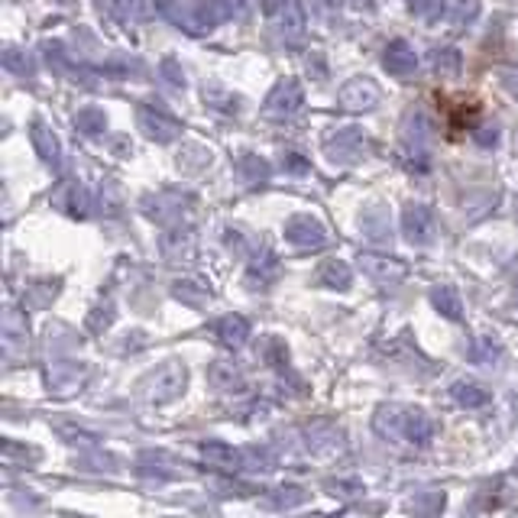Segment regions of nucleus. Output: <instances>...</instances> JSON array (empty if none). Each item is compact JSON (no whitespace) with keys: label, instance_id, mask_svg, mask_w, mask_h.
<instances>
[{"label":"nucleus","instance_id":"1","mask_svg":"<svg viewBox=\"0 0 518 518\" xmlns=\"http://www.w3.org/2000/svg\"><path fill=\"white\" fill-rule=\"evenodd\" d=\"M159 7L188 33H211L227 16H234L230 0H159Z\"/></svg>","mask_w":518,"mask_h":518},{"label":"nucleus","instance_id":"2","mask_svg":"<svg viewBox=\"0 0 518 518\" xmlns=\"http://www.w3.org/2000/svg\"><path fill=\"white\" fill-rule=\"evenodd\" d=\"M438 133V123L425 107H408L402 117V146L408 156V169L425 172L431 165V143Z\"/></svg>","mask_w":518,"mask_h":518},{"label":"nucleus","instance_id":"3","mask_svg":"<svg viewBox=\"0 0 518 518\" xmlns=\"http://www.w3.org/2000/svg\"><path fill=\"white\" fill-rule=\"evenodd\" d=\"M266 23L285 46H299L305 39V7L301 0H259Z\"/></svg>","mask_w":518,"mask_h":518},{"label":"nucleus","instance_id":"4","mask_svg":"<svg viewBox=\"0 0 518 518\" xmlns=\"http://www.w3.org/2000/svg\"><path fill=\"white\" fill-rule=\"evenodd\" d=\"M185 383H188V369H185L178 360H169V363H163L159 369H153L150 376L140 383V389H143V396L150 398V402L163 405V402H172V398L182 396Z\"/></svg>","mask_w":518,"mask_h":518},{"label":"nucleus","instance_id":"5","mask_svg":"<svg viewBox=\"0 0 518 518\" xmlns=\"http://www.w3.org/2000/svg\"><path fill=\"white\" fill-rule=\"evenodd\" d=\"M301 111H305V91H301V85L295 79L279 81L263 104V114L270 121H295Z\"/></svg>","mask_w":518,"mask_h":518},{"label":"nucleus","instance_id":"6","mask_svg":"<svg viewBox=\"0 0 518 518\" xmlns=\"http://www.w3.org/2000/svg\"><path fill=\"white\" fill-rule=\"evenodd\" d=\"M369 143L360 127H341L324 140V153L334 165H354L366 156Z\"/></svg>","mask_w":518,"mask_h":518},{"label":"nucleus","instance_id":"7","mask_svg":"<svg viewBox=\"0 0 518 518\" xmlns=\"http://www.w3.org/2000/svg\"><path fill=\"white\" fill-rule=\"evenodd\" d=\"M285 240L295 249H305V253H318L331 243L327 237V227L312 214H295V217L285 220Z\"/></svg>","mask_w":518,"mask_h":518},{"label":"nucleus","instance_id":"8","mask_svg":"<svg viewBox=\"0 0 518 518\" xmlns=\"http://www.w3.org/2000/svg\"><path fill=\"white\" fill-rule=\"evenodd\" d=\"M136 123H140L143 133L156 143H175L178 136H182V123H178L165 107H159V100L156 104L146 100V104L136 107Z\"/></svg>","mask_w":518,"mask_h":518},{"label":"nucleus","instance_id":"9","mask_svg":"<svg viewBox=\"0 0 518 518\" xmlns=\"http://www.w3.org/2000/svg\"><path fill=\"white\" fill-rule=\"evenodd\" d=\"M402 234L412 247H431L438 240V217L428 205H408L402 211Z\"/></svg>","mask_w":518,"mask_h":518},{"label":"nucleus","instance_id":"10","mask_svg":"<svg viewBox=\"0 0 518 518\" xmlns=\"http://www.w3.org/2000/svg\"><path fill=\"white\" fill-rule=\"evenodd\" d=\"M360 270H363V276L373 279V282L383 285V289L398 285L405 276H408V266H405L398 256H386V253H363Z\"/></svg>","mask_w":518,"mask_h":518},{"label":"nucleus","instance_id":"11","mask_svg":"<svg viewBox=\"0 0 518 518\" xmlns=\"http://www.w3.org/2000/svg\"><path fill=\"white\" fill-rule=\"evenodd\" d=\"M383 69L389 71V75H396V79L415 75V69H418V52H415V46L408 43V39H392L383 52Z\"/></svg>","mask_w":518,"mask_h":518},{"label":"nucleus","instance_id":"12","mask_svg":"<svg viewBox=\"0 0 518 518\" xmlns=\"http://www.w3.org/2000/svg\"><path fill=\"white\" fill-rule=\"evenodd\" d=\"M379 104V88L373 79H350L341 88V107L347 111H373Z\"/></svg>","mask_w":518,"mask_h":518},{"label":"nucleus","instance_id":"13","mask_svg":"<svg viewBox=\"0 0 518 518\" xmlns=\"http://www.w3.org/2000/svg\"><path fill=\"white\" fill-rule=\"evenodd\" d=\"M405 421H408V408L405 405H379L376 415H373V428L376 434H383L386 440H405Z\"/></svg>","mask_w":518,"mask_h":518},{"label":"nucleus","instance_id":"14","mask_svg":"<svg viewBox=\"0 0 518 518\" xmlns=\"http://www.w3.org/2000/svg\"><path fill=\"white\" fill-rule=\"evenodd\" d=\"M52 205L62 207V211L71 214V217H88V214H91V195H88L85 185L65 182V185H58V192L52 195Z\"/></svg>","mask_w":518,"mask_h":518},{"label":"nucleus","instance_id":"15","mask_svg":"<svg viewBox=\"0 0 518 518\" xmlns=\"http://www.w3.org/2000/svg\"><path fill=\"white\" fill-rule=\"evenodd\" d=\"M29 136H33V146H36V153L43 156V163L52 165L56 172H62V143H58L56 133H52L49 123L33 121V127H29Z\"/></svg>","mask_w":518,"mask_h":518},{"label":"nucleus","instance_id":"16","mask_svg":"<svg viewBox=\"0 0 518 518\" xmlns=\"http://www.w3.org/2000/svg\"><path fill=\"white\" fill-rule=\"evenodd\" d=\"M201 460L214 470H224V473H237V470H243V450H234L224 440H205L201 444Z\"/></svg>","mask_w":518,"mask_h":518},{"label":"nucleus","instance_id":"17","mask_svg":"<svg viewBox=\"0 0 518 518\" xmlns=\"http://www.w3.org/2000/svg\"><path fill=\"white\" fill-rule=\"evenodd\" d=\"M185 195L178 192H163L156 195V198H143V211H146V217L159 220V224H169V220H178L185 214Z\"/></svg>","mask_w":518,"mask_h":518},{"label":"nucleus","instance_id":"18","mask_svg":"<svg viewBox=\"0 0 518 518\" xmlns=\"http://www.w3.org/2000/svg\"><path fill=\"white\" fill-rule=\"evenodd\" d=\"M214 337L220 341V347L240 350L249 341V321L243 314H224V318L214 324Z\"/></svg>","mask_w":518,"mask_h":518},{"label":"nucleus","instance_id":"19","mask_svg":"<svg viewBox=\"0 0 518 518\" xmlns=\"http://www.w3.org/2000/svg\"><path fill=\"white\" fill-rule=\"evenodd\" d=\"M360 227L373 243H389V237H392L389 211H386L383 205H369L366 211L360 214Z\"/></svg>","mask_w":518,"mask_h":518},{"label":"nucleus","instance_id":"20","mask_svg":"<svg viewBox=\"0 0 518 518\" xmlns=\"http://www.w3.org/2000/svg\"><path fill=\"white\" fill-rule=\"evenodd\" d=\"M450 396H454V402L463 405V408H486V405L492 402V392L486 389L483 383H476V379H457V383L450 386Z\"/></svg>","mask_w":518,"mask_h":518},{"label":"nucleus","instance_id":"21","mask_svg":"<svg viewBox=\"0 0 518 518\" xmlns=\"http://www.w3.org/2000/svg\"><path fill=\"white\" fill-rule=\"evenodd\" d=\"M211 383H214V389H220V392H243V386H247V376H243V369L237 366V363H230V360H217V363H211Z\"/></svg>","mask_w":518,"mask_h":518},{"label":"nucleus","instance_id":"22","mask_svg":"<svg viewBox=\"0 0 518 518\" xmlns=\"http://www.w3.org/2000/svg\"><path fill=\"white\" fill-rule=\"evenodd\" d=\"M237 175H240L243 185L256 188V185H266V182H270L272 165L266 163L263 156H256V153H243V156L237 159Z\"/></svg>","mask_w":518,"mask_h":518},{"label":"nucleus","instance_id":"23","mask_svg":"<svg viewBox=\"0 0 518 518\" xmlns=\"http://www.w3.org/2000/svg\"><path fill=\"white\" fill-rule=\"evenodd\" d=\"M434 440V421L421 408H408V421H405V444L415 448H428Z\"/></svg>","mask_w":518,"mask_h":518},{"label":"nucleus","instance_id":"24","mask_svg":"<svg viewBox=\"0 0 518 518\" xmlns=\"http://www.w3.org/2000/svg\"><path fill=\"white\" fill-rule=\"evenodd\" d=\"M480 16V0H444L440 7V20L454 29H463Z\"/></svg>","mask_w":518,"mask_h":518},{"label":"nucleus","instance_id":"25","mask_svg":"<svg viewBox=\"0 0 518 518\" xmlns=\"http://www.w3.org/2000/svg\"><path fill=\"white\" fill-rule=\"evenodd\" d=\"M314 282L324 285V289H350V282H354V272H350V266L344 263V259H327V263H321V270L314 272Z\"/></svg>","mask_w":518,"mask_h":518},{"label":"nucleus","instance_id":"26","mask_svg":"<svg viewBox=\"0 0 518 518\" xmlns=\"http://www.w3.org/2000/svg\"><path fill=\"white\" fill-rule=\"evenodd\" d=\"M276 270H279V259L266 247H256L253 253H249V282H253V289H263V285L276 276Z\"/></svg>","mask_w":518,"mask_h":518},{"label":"nucleus","instance_id":"27","mask_svg":"<svg viewBox=\"0 0 518 518\" xmlns=\"http://www.w3.org/2000/svg\"><path fill=\"white\" fill-rule=\"evenodd\" d=\"M467 356H470V363H476V366H496V363L502 360V344H499L492 334H480L470 341Z\"/></svg>","mask_w":518,"mask_h":518},{"label":"nucleus","instance_id":"28","mask_svg":"<svg viewBox=\"0 0 518 518\" xmlns=\"http://www.w3.org/2000/svg\"><path fill=\"white\" fill-rule=\"evenodd\" d=\"M172 295L192 308H207V301H211V289H207L205 282H195V279H178V282H172Z\"/></svg>","mask_w":518,"mask_h":518},{"label":"nucleus","instance_id":"29","mask_svg":"<svg viewBox=\"0 0 518 518\" xmlns=\"http://www.w3.org/2000/svg\"><path fill=\"white\" fill-rule=\"evenodd\" d=\"M431 301L448 321H460L463 318V301H460V295H457L454 285H438V289L431 291Z\"/></svg>","mask_w":518,"mask_h":518},{"label":"nucleus","instance_id":"30","mask_svg":"<svg viewBox=\"0 0 518 518\" xmlns=\"http://www.w3.org/2000/svg\"><path fill=\"white\" fill-rule=\"evenodd\" d=\"M431 69L438 71L440 79H457L463 69V56L454 46H440V49L431 52Z\"/></svg>","mask_w":518,"mask_h":518},{"label":"nucleus","instance_id":"31","mask_svg":"<svg viewBox=\"0 0 518 518\" xmlns=\"http://www.w3.org/2000/svg\"><path fill=\"white\" fill-rule=\"evenodd\" d=\"M71 123H75V130L85 136H98L107 130V117L104 111H98V107H85V111H79V114L71 117Z\"/></svg>","mask_w":518,"mask_h":518},{"label":"nucleus","instance_id":"32","mask_svg":"<svg viewBox=\"0 0 518 518\" xmlns=\"http://www.w3.org/2000/svg\"><path fill=\"white\" fill-rule=\"evenodd\" d=\"M205 100L220 114H240V98L224 91V88H205Z\"/></svg>","mask_w":518,"mask_h":518},{"label":"nucleus","instance_id":"33","mask_svg":"<svg viewBox=\"0 0 518 518\" xmlns=\"http://www.w3.org/2000/svg\"><path fill=\"white\" fill-rule=\"evenodd\" d=\"M276 454H272L270 448H249L243 450V470H263V473H270V470H276Z\"/></svg>","mask_w":518,"mask_h":518},{"label":"nucleus","instance_id":"34","mask_svg":"<svg viewBox=\"0 0 518 518\" xmlns=\"http://www.w3.org/2000/svg\"><path fill=\"white\" fill-rule=\"evenodd\" d=\"M301 502H305V492L291 490V486H289V490H276L272 496L263 499L266 509H295V505H301Z\"/></svg>","mask_w":518,"mask_h":518},{"label":"nucleus","instance_id":"35","mask_svg":"<svg viewBox=\"0 0 518 518\" xmlns=\"http://www.w3.org/2000/svg\"><path fill=\"white\" fill-rule=\"evenodd\" d=\"M79 379H81V373H79V366H52V373H49V383L56 386V389H75L79 386Z\"/></svg>","mask_w":518,"mask_h":518},{"label":"nucleus","instance_id":"36","mask_svg":"<svg viewBox=\"0 0 518 518\" xmlns=\"http://www.w3.org/2000/svg\"><path fill=\"white\" fill-rule=\"evenodd\" d=\"M4 65H7L10 71H16V75H23V79H33V71H36V65H33V58L26 56V52H20V49H7L4 52Z\"/></svg>","mask_w":518,"mask_h":518},{"label":"nucleus","instance_id":"37","mask_svg":"<svg viewBox=\"0 0 518 518\" xmlns=\"http://www.w3.org/2000/svg\"><path fill=\"white\" fill-rule=\"evenodd\" d=\"M412 509H415V512H421V515H434V512L444 509V492H438V490L421 492V496H415V499H412Z\"/></svg>","mask_w":518,"mask_h":518},{"label":"nucleus","instance_id":"38","mask_svg":"<svg viewBox=\"0 0 518 518\" xmlns=\"http://www.w3.org/2000/svg\"><path fill=\"white\" fill-rule=\"evenodd\" d=\"M163 249L172 256V259H182V256H188V253H192V243H188V237H185V234H178V230H172V234H165Z\"/></svg>","mask_w":518,"mask_h":518},{"label":"nucleus","instance_id":"39","mask_svg":"<svg viewBox=\"0 0 518 518\" xmlns=\"http://www.w3.org/2000/svg\"><path fill=\"white\" fill-rule=\"evenodd\" d=\"M327 490H331V496H341V499H354L360 496V492H366L360 480H331Z\"/></svg>","mask_w":518,"mask_h":518},{"label":"nucleus","instance_id":"40","mask_svg":"<svg viewBox=\"0 0 518 518\" xmlns=\"http://www.w3.org/2000/svg\"><path fill=\"white\" fill-rule=\"evenodd\" d=\"M159 75H163V79H165V85H172V88H185V71L178 69L175 58H165V62L159 65Z\"/></svg>","mask_w":518,"mask_h":518},{"label":"nucleus","instance_id":"41","mask_svg":"<svg viewBox=\"0 0 518 518\" xmlns=\"http://www.w3.org/2000/svg\"><path fill=\"white\" fill-rule=\"evenodd\" d=\"M111 321H114V305H104V308L98 305L91 312V318H88V327H91V331H107Z\"/></svg>","mask_w":518,"mask_h":518},{"label":"nucleus","instance_id":"42","mask_svg":"<svg viewBox=\"0 0 518 518\" xmlns=\"http://www.w3.org/2000/svg\"><path fill=\"white\" fill-rule=\"evenodd\" d=\"M123 16H146L150 14V4L146 0H111Z\"/></svg>","mask_w":518,"mask_h":518},{"label":"nucleus","instance_id":"43","mask_svg":"<svg viewBox=\"0 0 518 518\" xmlns=\"http://www.w3.org/2000/svg\"><path fill=\"white\" fill-rule=\"evenodd\" d=\"M473 140L490 150V146H496V143H499V127H496V123H486V127L473 130Z\"/></svg>","mask_w":518,"mask_h":518},{"label":"nucleus","instance_id":"44","mask_svg":"<svg viewBox=\"0 0 518 518\" xmlns=\"http://www.w3.org/2000/svg\"><path fill=\"white\" fill-rule=\"evenodd\" d=\"M282 165H285V172H308V159L301 156V153H285Z\"/></svg>","mask_w":518,"mask_h":518},{"label":"nucleus","instance_id":"45","mask_svg":"<svg viewBox=\"0 0 518 518\" xmlns=\"http://www.w3.org/2000/svg\"><path fill=\"white\" fill-rule=\"evenodd\" d=\"M58 4H71V0H58Z\"/></svg>","mask_w":518,"mask_h":518},{"label":"nucleus","instance_id":"46","mask_svg":"<svg viewBox=\"0 0 518 518\" xmlns=\"http://www.w3.org/2000/svg\"><path fill=\"white\" fill-rule=\"evenodd\" d=\"M515 217H518V201H515Z\"/></svg>","mask_w":518,"mask_h":518},{"label":"nucleus","instance_id":"47","mask_svg":"<svg viewBox=\"0 0 518 518\" xmlns=\"http://www.w3.org/2000/svg\"><path fill=\"white\" fill-rule=\"evenodd\" d=\"M515 295H518V289H515Z\"/></svg>","mask_w":518,"mask_h":518}]
</instances>
